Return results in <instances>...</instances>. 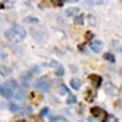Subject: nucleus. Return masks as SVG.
Here are the masks:
<instances>
[{"label": "nucleus", "mask_w": 122, "mask_h": 122, "mask_svg": "<svg viewBox=\"0 0 122 122\" xmlns=\"http://www.w3.org/2000/svg\"><path fill=\"white\" fill-rule=\"evenodd\" d=\"M25 30L23 28L20 24H14L10 30L5 31V36L7 39H10V42H14V43H19L22 42L25 38Z\"/></svg>", "instance_id": "obj_1"}, {"label": "nucleus", "mask_w": 122, "mask_h": 122, "mask_svg": "<svg viewBox=\"0 0 122 122\" xmlns=\"http://www.w3.org/2000/svg\"><path fill=\"white\" fill-rule=\"evenodd\" d=\"M35 87L42 93H48L51 90V81L47 78H39L35 82Z\"/></svg>", "instance_id": "obj_2"}, {"label": "nucleus", "mask_w": 122, "mask_h": 122, "mask_svg": "<svg viewBox=\"0 0 122 122\" xmlns=\"http://www.w3.org/2000/svg\"><path fill=\"white\" fill-rule=\"evenodd\" d=\"M0 95H1V97H4V98L14 97V89H12V87H10L7 83H4V85H1V86H0Z\"/></svg>", "instance_id": "obj_3"}, {"label": "nucleus", "mask_w": 122, "mask_h": 122, "mask_svg": "<svg viewBox=\"0 0 122 122\" xmlns=\"http://www.w3.org/2000/svg\"><path fill=\"white\" fill-rule=\"evenodd\" d=\"M105 93L109 94V95H111V97H114V95L118 94V89H117L113 83L107 82V83H106V86H105Z\"/></svg>", "instance_id": "obj_4"}, {"label": "nucleus", "mask_w": 122, "mask_h": 122, "mask_svg": "<svg viewBox=\"0 0 122 122\" xmlns=\"http://www.w3.org/2000/svg\"><path fill=\"white\" fill-rule=\"evenodd\" d=\"M91 114L94 117H97V118H105V117H107L106 115V111L101 107H91Z\"/></svg>", "instance_id": "obj_5"}, {"label": "nucleus", "mask_w": 122, "mask_h": 122, "mask_svg": "<svg viewBox=\"0 0 122 122\" xmlns=\"http://www.w3.org/2000/svg\"><path fill=\"white\" fill-rule=\"evenodd\" d=\"M90 48L94 51V52H101L102 48H103V43L101 40H93L91 44H90Z\"/></svg>", "instance_id": "obj_6"}, {"label": "nucleus", "mask_w": 122, "mask_h": 122, "mask_svg": "<svg viewBox=\"0 0 122 122\" xmlns=\"http://www.w3.org/2000/svg\"><path fill=\"white\" fill-rule=\"evenodd\" d=\"M89 81L93 83V86H95V87L101 86V83H102V78H101L99 75H94V74H91V75L89 76Z\"/></svg>", "instance_id": "obj_7"}, {"label": "nucleus", "mask_w": 122, "mask_h": 122, "mask_svg": "<svg viewBox=\"0 0 122 122\" xmlns=\"http://www.w3.org/2000/svg\"><path fill=\"white\" fill-rule=\"evenodd\" d=\"M95 97H97V94H95V91L91 89L86 90V93H85V99L87 101V102H93L94 99H95Z\"/></svg>", "instance_id": "obj_8"}, {"label": "nucleus", "mask_w": 122, "mask_h": 122, "mask_svg": "<svg viewBox=\"0 0 122 122\" xmlns=\"http://www.w3.org/2000/svg\"><path fill=\"white\" fill-rule=\"evenodd\" d=\"M70 85H71V87H72L74 90H79V89H81V85H82V83H81V81H79V79L72 78L71 81H70Z\"/></svg>", "instance_id": "obj_9"}, {"label": "nucleus", "mask_w": 122, "mask_h": 122, "mask_svg": "<svg viewBox=\"0 0 122 122\" xmlns=\"http://www.w3.org/2000/svg\"><path fill=\"white\" fill-rule=\"evenodd\" d=\"M79 12V8L74 7V8H68V10H66V16H74V15H76Z\"/></svg>", "instance_id": "obj_10"}, {"label": "nucleus", "mask_w": 122, "mask_h": 122, "mask_svg": "<svg viewBox=\"0 0 122 122\" xmlns=\"http://www.w3.org/2000/svg\"><path fill=\"white\" fill-rule=\"evenodd\" d=\"M74 23H75V24H78V25H81V24H83V23H85V15H78V16H75V18H74Z\"/></svg>", "instance_id": "obj_11"}, {"label": "nucleus", "mask_w": 122, "mask_h": 122, "mask_svg": "<svg viewBox=\"0 0 122 122\" xmlns=\"http://www.w3.org/2000/svg\"><path fill=\"white\" fill-rule=\"evenodd\" d=\"M58 93L61 94V95H68V89L65 85H61V86L58 87Z\"/></svg>", "instance_id": "obj_12"}, {"label": "nucleus", "mask_w": 122, "mask_h": 122, "mask_svg": "<svg viewBox=\"0 0 122 122\" xmlns=\"http://www.w3.org/2000/svg\"><path fill=\"white\" fill-rule=\"evenodd\" d=\"M103 58L106 59V61L111 62V63H114V62H115V58H114V55L111 54V52H106V54L103 55Z\"/></svg>", "instance_id": "obj_13"}, {"label": "nucleus", "mask_w": 122, "mask_h": 122, "mask_svg": "<svg viewBox=\"0 0 122 122\" xmlns=\"http://www.w3.org/2000/svg\"><path fill=\"white\" fill-rule=\"evenodd\" d=\"M55 74H56L58 76H62V75H65V68H63V66H58L56 67V71H55Z\"/></svg>", "instance_id": "obj_14"}, {"label": "nucleus", "mask_w": 122, "mask_h": 122, "mask_svg": "<svg viewBox=\"0 0 122 122\" xmlns=\"http://www.w3.org/2000/svg\"><path fill=\"white\" fill-rule=\"evenodd\" d=\"M76 102V97L75 95H70V94H68V97H67V103L68 105H74Z\"/></svg>", "instance_id": "obj_15"}, {"label": "nucleus", "mask_w": 122, "mask_h": 122, "mask_svg": "<svg viewBox=\"0 0 122 122\" xmlns=\"http://www.w3.org/2000/svg\"><path fill=\"white\" fill-rule=\"evenodd\" d=\"M8 109H10V111H12V113H16V111L19 110V106L16 103H10L8 105Z\"/></svg>", "instance_id": "obj_16"}, {"label": "nucleus", "mask_w": 122, "mask_h": 122, "mask_svg": "<svg viewBox=\"0 0 122 122\" xmlns=\"http://www.w3.org/2000/svg\"><path fill=\"white\" fill-rule=\"evenodd\" d=\"M51 3L54 4L55 7H62L63 3H65V0H51Z\"/></svg>", "instance_id": "obj_17"}, {"label": "nucleus", "mask_w": 122, "mask_h": 122, "mask_svg": "<svg viewBox=\"0 0 122 122\" xmlns=\"http://www.w3.org/2000/svg\"><path fill=\"white\" fill-rule=\"evenodd\" d=\"M105 122H118V119H117V117H114V115H107L106 119H105Z\"/></svg>", "instance_id": "obj_18"}, {"label": "nucleus", "mask_w": 122, "mask_h": 122, "mask_svg": "<svg viewBox=\"0 0 122 122\" xmlns=\"http://www.w3.org/2000/svg\"><path fill=\"white\" fill-rule=\"evenodd\" d=\"M0 72H1L3 75H8V74H10V68L4 67V66H0Z\"/></svg>", "instance_id": "obj_19"}, {"label": "nucleus", "mask_w": 122, "mask_h": 122, "mask_svg": "<svg viewBox=\"0 0 122 122\" xmlns=\"http://www.w3.org/2000/svg\"><path fill=\"white\" fill-rule=\"evenodd\" d=\"M25 98V94H24V91H19L18 94H16V99L18 101H23Z\"/></svg>", "instance_id": "obj_20"}, {"label": "nucleus", "mask_w": 122, "mask_h": 122, "mask_svg": "<svg viewBox=\"0 0 122 122\" xmlns=\"http://www.w3.org/2000/svg\"><path fill=\"white\" fill-rule=\"evenodd\" d=\"M7 85H8L10 87H12V89H15V87L18 86V85H16V81H15V79H11V81H8Z\"/></svg>", "instance_id": "obj_21"}, {"label": "nucleus", "mask_w": 122, "mask_h": 122, "mask_svg": "<svg viewBox=\"0 0 122 122\" xmlns=\"http://www.w3.org/2000/svg\"><path fill=\"white\" fill-rule=\"evenodd\" d=\"M25 22L27 23H38L39 20H38L36 18H25Z\"/></svg>", "instance_id": "obj_22"}, {"label": "nucleus", "mask_w": 122, "mask_h": 122, "mask_svg": "<svg viewBox=\"0 0 122 122\" xmlns=\"http://www.w3.org/2000/svg\"><path fill=\"white\" fill-rule=\"evenodd\" d=\"M48 107H44V109H42V111H40V117H44L46 114H48Z\"/></svg>", "instance_id": "obj_23"}, {"label": "nucleus", "mask_w": 122, "mask_h": 122, "mask_svg": "<svg viewBox=\"0 0 122 122\" xmlns=\"http://www.w3.org/2000/svg\"><path fill=\"white\" fill-rule=\"evenodd\" d=\"M89 19H90V24H91V25H94V24H95V22H94V16H91V15H90V16H89Z\"/></svg>", "instance_id": "obj_24"}, {"label": "nucleus", "mask_w": 122, "mask_h": 122, "mask_svg": "<svg viewBox=\"0 0 122 122\" xmlns=\"http://www.w3.org/2000/svg\"><path fill=\"white\" fill-rule=\"evenodd\" d=\"M86 38H87V39H91V38H93V34H91V32H87V34H86Z\"/></svg>", "instance_id": "obj_25"}, {"label": "nucleus", "mask_w": 122, "mask_h": 122, "mask_svg": "<svg viewBox=\"0 0 122 122\" xmlns=\"http://www.w3.org/2000/svg\"><path fill=\"white\" fill-rule=\"evenodd\" d=\"M67 1H70V3H76L78 0H67Z\"/></svg>", "instance_id": "obj_26"}, {"label": "nucleus", "mask_w": 122, "mask_h": 122, "mask_svg": "<svg viewBox=\"0 0 122 122\" xmlns=\"http://www.w3.org/2000/svg\"><path fill=\"white\" fill-rule=\"evenodd\" d=\"M3 8H4V5H3V3L0 1V10H3Z\"/></svg>", "instance_id": "obj_27"}, {"label": "nucleus", "mask_w": 122, "mask_h": 122, "mask_svg": "<svg viewBox=\"0 0 122 122\" xmlns=\"http://www.w3.org/2000/svg\"><path fill=\"white\" fill-rule=\"evenodd\" d=\"M79 122H83V121H79Z\"/></svg>", "instance_id": "obj_28"}]
</instances>
